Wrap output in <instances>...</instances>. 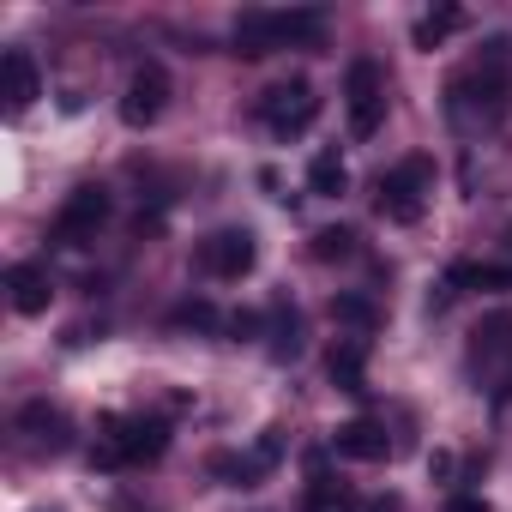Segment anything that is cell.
<instances>
[{"mask_svg":"<svg viewBox=\"0 0 512 512\" xmlns=\"http://www.w3.org/2000/svg\"><path fill=\"white\" fill-rule=\"evenodd\" d=\"M193 260H199L205 278H217V284H241V278L253 272V260H260V247H253L247 229H211V235L199 241Z\"/></svg>","mask_w":512,"mask_h":512,"instance_id":"5","label":"cell"},{"mask_svg":"<svg viewBox=\"0 0 512 512\" xmlns=\"http://www.w3.org/2000/svg\"><path fill=\"white\" fill-rule=\"evenodd\" d=\"M109 187H97V181H85V187H73L67 199H61V211H55V241L61 247H79V241H97V229L109 223Z\"/></svg>","mask_w":512,"mask_h":512,"instance_id":"6","label":"cell"},{"mask_svg":"<svg viewBox=\"0 0 512 512\" xmlns=\"http://www.w3.org/2000/svg\"><path fill=\"white\" fill-rule=\"evenodd\" d=\"M506 67H512V43L506 37H488L482 43V55L446 85V109H452V121H506V109H512V79H506Z\"/></svg>","mask_w":512,"mask_h":512,"instance_id":"1","label":"cell"},{"mask_svg":"<svg viewBox=\"0 0 512 512\" xmlns=\"http://www.w3.org/2000/svg\"><path fill=\"white\" fill-rule=\"evenodd\" d=\"M175 326H193V332H217V308H211V302H181V308H175Z\"/></svg>","mask_w":512,"mask_h":512,"instance_id":"23","label":"cell"},{"mask_svg":"<svg viewBox=\"0 0 512 512\" xmlns=\"http://www.w3.org/2000/svg\"><path fill=\"white\" fill-rule=\"evenodd\" d=\"M278 37H284V49H296V43H320V37H326V13H320V7L278 13Z\"/></svg>","mask_w":512,"mask_h":512,"instance_id":"18","label":"cell"},{"mask_svg":"<svg viewBox=\"0 0 512 512\" xmlns=\"http://www.w3.org/2000/svg\"><path fill=\"white\" fill-rule=\"evenodd\" d=\"M428 193H434V163H428V157H404L398 169L380 175V187H374V211H380L386 223H422Z\"/></svg>","mask_w":512,"mask_h":512,"instance_id":"3","label":"cell"},{"mask_svg":"<svg viewBox=\"0 0 512 512\" xmlns=\"http://www.w3.org/2000/svg\"><path fill=\"white\" fill-rule=\"evenodd\" d=\"M272 49H284V37H278V13H241V19H235V55L260 61V55H272Z\"/></svg>","mask_w":512,"mask_h":512,"instance_id":"15","label":"cell"},{"mask_svg":"<svg viewBox=\"0 0 512 512\" xmlns=\"http://www.w3.org/2000/svg\"><path fill=\"white\" fill-rule=\"evenodd\" d=\"M272 356H278V362L302 356V320H296V314H278V332H272Z\"/></svg>","mask_w":512,"mask_h":512,"instance_id":"22","label":"cell"},{"mask_svg":"<svg viewBox=\"0 0 512 512\" xmlns=\"http://www.w3.org/2000/svg\"><path fill=\"white\" fill-rule=\"evenodd\" d=\"M163 109H169V73H163V61H139L127 73V91H121V121L127 127H151Z\"/></svg>","mask_w":512,"mask_h":512,"instance_id":"8","label":"cell"},{"mask_svg":"<svg viewBox=\"0 0 512 512\" xmlns=\"http://www.w3.org/2000/svg\"><path fill=\"white\" fill-rule=\"evenodd\" d=\"M0 97H7V115H25L43 97V73H37L31 49H7V55H0Z\"/></svg>","mask_w":512,"mask_h":512,"instance_id":"10","label":"cell"},{"mask_svg":"<svg viewBox=\"0 0 512 512\" xmlns=\"http://www.w3.org/2000/svg\"><path fill=\"white\" fill-rule=\"evenodd\" d=\"M332 446H338L344 458H362V464H380V458L392 452V440H386V422H374V416H356V422H344V428L332 434Z\"/></svg>","mask_w":512,"mask_h":512,"instance_id":"12","label":"cell"},{"mask_svg":"<svg viewBox=\"0 0 512 512\" xmlns=\"http://www.w3.org/2000/svg\"><path fill=\"white\" fill-rule=\"evenodd\" d=\"M19 428L31 434L37 452H67V446H73V422H67L55 404H25V410H19Z\"/></svg>","mask_w":512,"mask_h":512,"instance_id":"11","label":"cell"},{"mask_svg":"<svg viewBox=\"0 0 512 512\" xmlns=\"http://www.w3.org/2000/svg\"><path fill=\"white\" fill-rule=\"evenodd\" d=\"M308 187H314L320 199H338V193L350 187V169H344V157H338V151H320V157L308 163Z\"/></svg>","mask_w":512,"mask_h":512,"instance_id":"19","label":"cell"},{"mask_svg":"<svg viewBox=\"0 0 512 512\" xmlns=\"http://www.w3.org/2000/svg\"><path fill=\"white\" fill-rule=\"evenodd\" d=\"M163 446H169V422H157V416H103L97 464H103V470L151 464V458H163Z\"/></svg>","mask_w":512,"mask_h":512,"instance_id":"2","label":"cell"},{"mask_svg":"<svg viewBox=\"0 0 512 512\" xmlns=\"http://www.w3.org/2000/svg\"><path fill=\"white\" fill-rule=\"evenodd\" d=\"M326 374H332L338 392H362L368 386V344L362 338H338L332 356H326Z\"/></svg>","mask_w":512,"mask_h":512,"instance_id":"14","label":"cell"},{"mask_svg":"<svg viewBox=\"0 0 512 512\" xmlns=\"http://www.w3.org/2000/svg\"><path fill=\"white\" fill-rule=\"evenodd\" d=\"M470 362L488 368V374H500V398L512 392V308H500V314H488V320L476 326Z\"/></svg>","mask_w":512,"mask_h":512,"instance_id":"9","label":"cell"},{"mask_svg":"<svg viewBox=\"0 0 512 512\" xmlns=\"http://www.w3.org/2000/svg\"><path fill=\"white\" fill-rule=\"evenodd\" d=\"M332 320H338V326H350V332L362 338V332H374V326H380V308H374L368 296H332Z\"/></svg>","mask_w":512,"mask_h":512,"instance_id":"20","label":"cell"},{"mask_svg":"<svg viewBox=\"0 0 512 512\" xmlns=\"http://www.w3.org/2000/svg\"><path fill=\"white\" fill-rule=\"evenodd\" d=\"M7 290H13V308L25 314V320H37V314H49V296H55V284H49V272L43 266H13L7 272Z\"/></svg>","mask_w":512,"mask_h":512,"instance_id":"13","label":"cell"},{"mask_svg":"<svg viewBox=\"0 0 512 512\" xmlns=\"http://www.w3.org/2000/svg\"><path fill=\"white\" fill-rule=\"evenodd\" d=\"M260 121L278 133V139H302L314 121H320V91L308 79H284L260 97Z\"/></svg>","mask_w":512,"mask_h":512,"instance_id":"4","label":"cell"},{"mask_svg":"<svg viewBox=\"0 0 512 512\" xmlns=\"http://www.w3.org/2000/svg\"><path fill=\"white\" fill-rule=\"evenodd\" d=\"M211 470H217L229 488H253V482H260V476L272 470V458H266L260 446H253L247 458H235V452H217V458H211Z\"/></svg>","mask_w":512,"mask_h":512,"instance_id":"16","label":"cell"},{"mask_svg":"<svg viewBox=\"0 0 512 512\" xmlns=\"http://www.w3.org/2000/svg\"><path fill=\"white\" fill-rule=\"evenodd\" d=\"M350 253H356V235H350V229H320V235H314V260L332 266V260H350Z\"/></svg>","mask_w":512,"mask_h":512,"instance_id":"21","label":"cell"},{"mask_svg":"<svg viewBox=\"0 0 512 512\" xmlns=\"http://www.w3.org/2000/svg\"><path fill=\"white\" fill-rule=\"evenodd\" d=\"M446 512H494V506H488V500H476V494H458Z\"/></svg>","mask_w":512,"mask_h":512,"instance_id":"25","label":"cell"},{"mask_svg":"<svg viewBox=\"0 0 512 512\" xmlns=\"http://www.w3.org/2000/svg\"><path fill=\"white\" fill-rule=\"evenodd\" d=\"M458 31H464V7H434V13H422V19H416V31H410V37H416V49H440V43H446V37H458Z\"/></svg>","mask_w":512,"mask_h":512,"instance_id":"17","label":"cell"},{"mask_svg":"<svg viewBox=\"0 0 512 512\" xmlns=\"http://www.w3.org/2000/svg\"><path fill=\"white\" fill-rule=\"evenodd\" d=\"M362 512H398V500H368Z\"/></svg>","mask_w":512,"mask_h":512,"instance_id":"26","label":"cell"},{"mask_svg":"<svg viewBox=\"0 0 512 512\" xmlns=\"http://www.w3.org/2000/svg\"><path fill=\"white\" fill-rule=\"evenodd\" d=\"M476 290H512V266H470Z\"/></svg>","mask_w":512,"mask_h":512,"instance_id":"24","label":"cell"},{"mask_svg":"<svg viewBox=\"0 0 512 512\" xmlns=\"http://www.w3.org/2000/svg\"><path fill=\"white\" fill-rule=\"evenodd\" d=\"M344 109H350V133L356 139H368L386 121V73L374 61H350V73H344Z\"/></svg>","mask_w":512,"mask_h":512,"instance_id":"7","label":"cell"}]
</instances>
